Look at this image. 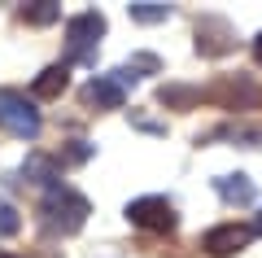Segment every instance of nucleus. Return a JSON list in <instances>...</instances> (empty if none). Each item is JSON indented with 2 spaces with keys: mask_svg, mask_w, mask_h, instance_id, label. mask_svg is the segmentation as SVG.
<instances>
[{
  "mask_svg": "<svg viewBox=\"0 0 262 258\" xmlns=\"http://www.w3.org/2000/svg\"><path fill=\"white\" fill-rule=\"evenodd\" d=\"M88 214H92L88 197L75 193V188H66V184L48 188L44 202H39V223H44V232H53V236H75L88 223Z\"/></svg>",
  "mask_w": 262,
  "mask_h": 258,
  "instance_id": "obj_1",
  "label": "nucleus"
},
{
  "mask_svg": "<svg viewBox=\"0 0 262 258\" xmlns=\"http://www.w3.org/2000/svg\"><path fill=\"white\" fill-rule=\"evenodd\" d=\"M101 35H105V18L96 9H88V13H75V18L66 22V62H92L96 57V44H101Z\"/></svg>",
  "mask_w": 262,
  "mask_h": 258,
  "instance_id": "obj_2",
  "label": "nucleus"
},
{
  "mask_svg": "<svg viewBox=\"0 0 262 258\" xmlns=\"http://www.w3.org/2000/svg\"><path fill=\"white\" fill-rule=\"evenodd\" d=\"M39 127H44V118H39L35 105L13 88H0V131H9L18 140H35Z\"/></svg>",
  "mask_w": 262,
  "mask_h": 258,
  "instance_id": "obj_3",
  "label": "nucleus"
},
{
  "mask_svg": "<svg viewBox=\"0 0 262 258\" xmlns=\"http://www.w3.org/2000/svg\"><path fill=\"white\" fill-rule=\"evenodd\" d=\"M127 219L136 228H149V232H175V206L166 197H136L127 206Z\"/></svg>",
  "mask_w": 262,
  "mask_h": 258,
  "instance_id": "obj_4",
  "label": "nucleus"
},
{
  "mask_svg": "<svg viewBox=\"0 0 262 258\" xmlns=\"http://www.w3.org/2000/svg\"><path fill=\"white\" fill-rule=\"evenodd\" d=\"M249 241H253L249 223H219V228H210L206 236H201V249H206L210 258H227V254H241Z\"/></svg>",
  "mask_w": 262,
  "mask_h": 258,
  "instance_id": "obj_5",
  "label": "nucleus"
},
{
  "mask_svg": "<svg viewBox=\"0 0 262 258\" xmlns=\"http://www.w3.org/2000/svg\"><path fill=\"white\" fill-rule=\"evenodd\" d=\"M232 27H227L223 18H201L196 22V53H206V57H223L232 53Z\"/></svg>",
  "mask_w": 262,
  "mask_h": 258,
  "instance_id": "obj_6",
  "label": "nucleus"
},
{
  "mask_svg": "<svg viewBox=\"0 0 262 258\" xmlns=\"http://www.w3.org/2000/svg\"><path fill=\"white\" fill-rule=\"evenodd\" d=\"M83 101L96 105V110H122V101H127V88H122V83H114L110 74H96V79L83 88Z\"/></svg>",
  "mask_w": 262,
  "mask_h": 258,
  "instance_id": "obj_7",
  "label": "nucleus"
},
{
  "mask_svg": "<svg viewBox=\"0 0 262 258\" xmlns=\"http://www.w3.org/2000/svg\"><path fill=\"white\" fill-rule=\"evenodd\" d=\"M18 184H31V188H57L61 184V175H57V162L44 153H31L27 162H22L18 171Z\"/></svg>",
  "mask_w": 262,
  "mask_h": 258,
  "instance_id": "obj_8",
  "label": "nucleus"
},
{
  "mask_svg": "<svg viewBox=\"0 0 262 258\" xmlns=\"http://www.w3.org/2000/svg\"><path fill=\"white\" fill-rule=\"evenodd\" d=\"M214 188L227 206H253V197H258L249 175H223V180H214Z\"/></svg>",
  "mask_w": 262,
  "mask_h": 258,
  "instance_id": "obj_9",
  "label": "nucleus"
},
{
  "mask_svg": "<svg viewBox=\"0 0 262 258\" xmlns=\"http://www.w3.org/2000/svg\"><path fill=\"white\" fill-rule=\"evenodd\" d=\"M66 83H70V70H66V66H44V70L35 74V83H31V92L44 96V101H53V96L66 92Z\"/></svg>",
  "mask_w": 262,
  "mask_h": 258,
  "instance_id": "obj_10",
  "label": "nucleus"
},
{
  "mask_svg": "<svg viewBox=\"0 0 262 258\" xmlns=\"http://www.w3.org/2000/svg\"><path fill=\"white\" fill-rule=\"evenodd\" d=\"M131 18L136 22H166L170 5H162V0H136V5H131Z\"/></svg>",
  "mask_w": 262,
  "mask_h": 258,
  "instance_id": "obj_11",
  "label": "nucleus"
},
{
  "mask_svg": "<svg viewBox=\"0 0 262 258\" xmlns=\"http://www.w3.org/2000/svg\"><path fill=\"white\" fill-rule=\"evenodd\" d=\"M22 18H27L31 27H48V22L61 18V9H57L53 0H39V5H27V9H22Z\"/></svg>",
  "mask_w": 262,
  "mask_h": 258,
  "instance_id": "obj_12",
  "label": "nucleus"
},
{
  "mask_svg": "<svg viewBox=\"0 0 262 258\" xmlns=\"http://www.w3.org/2000/svg\"><path fill=\"white\" fill-rule=\"evenodd\" d=\"M22 228V219H18V210H13L5 197H0V236H13V232Z\"/></svg>",
  "mask_w": 262,
  "mask_h": 258,
  "instance_id": "obj_13",
  "label": "nucleus"
},
{
  "mask_svg": "<svg viewBox=\"0 0 262 258\" xmlns=\"http://www.w3.org/2000/svg\"><path fill=\"white\" fill-rule=\"evenodd\" d=\"M253 57H258V66H262V35L253 39Z\"/></svg>",
  "mask_w": 262,
  "mask_h": 258,
  "instance_id": "obj_14",
  "label": "nucleus"
},
{
  "mask_svg": "<svg viewBox=\"0 0 262 258\" xmlns=\"http://www.w3.org/2000/svg\"><path fill=\"white\" fill-rule=\"evenodd\" d=\"M253 232H262V210H258V219H253Z\"/></svg>",
  "mask_w": 262,
  "mask_h": 258,
  "instance_id": "obj_15",
  "label": "nucleus"
},
{
  "mask_svg": "<svg viewBox=\"0 0 262 258\" xmlns=\"http://www.w3.org/2000/svg\"><path fill=\"white\" fill-rule=\"evenodd\" d=\"M0 258H18V254H5V249H0Z\"/></svg>",
  "mask_w": 262,
  "mask_h": 258,
  "instance_id": "obj_16",
  "label": "nucleus"
}]
</instances>
